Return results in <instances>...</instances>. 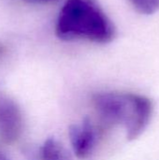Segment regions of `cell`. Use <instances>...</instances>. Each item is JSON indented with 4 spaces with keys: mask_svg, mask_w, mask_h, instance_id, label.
<instances>
[{
    "mask_svg": "<svg viewBox=\"0 0 159 160\" xmlns=\"http://www.w3.org/2000/svg\"><path fill=\"white\" fill-rule=\"evenodd\" d=\"M4 52H5V47L0 44V56L4 53Z\"/></svg>",
    "mask_w": 159,
    "mask_h": 160,
    "instance_id": "obj_9",
    "label": "cell"
},
{
    "mask_svg": "<svg viewBox=\"0 0 159 160\" xmlns=\"http://www.w3.org/2000/svg\"><path fill=\"white\" fill-rule=\"evenodd\" d=\"M25 2L28 3H32V4H39V5H44V4H49L52 2H54L56 0H23Z\"/></svg>",
    "mask_w": 159,
    "mask_h": 160,
    "instance_id": "obj_7",
    "label": "cell"
},
{
    "mask_svg": "<svg viewBox=\"0 0 159 160\" xmlns=\"http://www.w3.org/2000/svg\"><path fill=\"white\" fill-rule=\"evenodd\" d=\"M27 160H70L67 148L56 139L49 138L38 147H27L23 150Z\"/></svg>",
    "mask_w": 159,
    "mask_h": 160,
    "instance_id": "obj_5",
    "label": "cell"
},
{
    "mask_svg": "<svg viewBox=\"0 0 159 160\" xmlns=\"http://www.w3.org/2000/svg\"><path fill=\"white\" fill-rule=\"evenodd\" d=\"M128 2L142 15H153L159 10V0H128Z\"/></svg>",
    "mask_w": 159,
    "mask_h": 160,
    "instance_id": "obj_6",
    "label": "cell"
},
{
    "mask_svg": "<svg viewBox=\"0 0 159 160\" xmlns=\"http://www.w3.org/2000/svg\"><path fill=\"white\" fill-rule=\"evenodd\" d=\"M55 35L63 41L112 42L117 29L98 0H66L55 24Z\"/></svg>",
    "mask_w": 159,
    "mask_h": 160,
    "instance_id": "obj_1",
    "label": "cell"
},
{
    "mask_svg": "<svg viewBox=\"0 0 159 160\" xmlns=\"http://www.w3.org/2000/svg\"><path fill=\"white\" fill-rule=\"evenodd\" d=\"M92 102L104 122L125 128L128 141L142 136L154 112L153 101L145 96L134 93H97L93 96Z\"/></svg>",
    "mask_w": 159,
    "mask_h": 160,
    "instance_id": "obj_2",
    "label": "cell"
},
{
    "mask_svg": "<svg viewBox=\"0 0 159 160\" xmlns=\"http://www.w3.org/2000/svg\"><path fill=\"white\" fill-rule=\"evenodd\" d=\"M0 160H9L7 158V157L2 152V150L0 149Z\"/></svg>",
    "mask_w": 159,
    "mask_h": 160,
    "instance_id": "obj_8",
    "label": "cell"
},
{
    "mask_svg": "<svg viewBox=\"0 0 159 160\" xmlns=\"http://www.w3.org/2000/svg\"><path fill=\"white\" fill-rule=\"evenodd\" d=\"M23 118L18 103L7 95L0 86V142L12 144L22 132Z\"/></svg>",
    "mask_w": 159,
    "mask_h": 160,
    "instance_id": "obj_3",
    "label": "cell"
},
{
    "mask_svg": "<svg viewBox=\"0 0 159 160\" xmlns=\"http://www.w3.org/2000/svg\"><path fill=\"white\" fill-rule=\"evenodd\" d=\"M71 147L75 156L80 159L87 158L93 152L97 142V130L88 117L80 124H74L68 129Z\"/></svg>",
    "mask_w": 159,
    "mask_h": 160,
    "instance_id": "obj_4",
    "label": "cell"
}]
</instances>
